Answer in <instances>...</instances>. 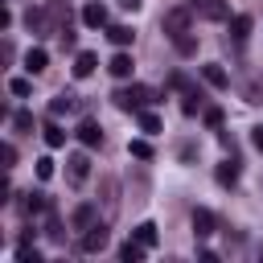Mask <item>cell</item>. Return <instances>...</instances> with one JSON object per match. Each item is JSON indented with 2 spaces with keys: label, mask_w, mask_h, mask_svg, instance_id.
I'll use <instances>...</instances> for the list:
<instances>
[{
  "label": "cell",
  "mask_w": 263,
  "mask_h": 263,
  "mask_svg": "<svg viewBox=\"0 0 263 263\" xmlns=\"http://www.w3.org/2000/svg\"><path fill=\"white\" fill-rule=\"evenodd\" d=\"M111 99H115V107H123V111H144V107L152 103V90H148V86H123V90H115Z\"/></svg>",
  "instance_id": "obj_1"
},
{
  "label": "cell",
  "mask_w": 263,
  "mask_h": 263,
  "mask_svg": "<svg viewBox=\"0 0 263 263\" xmlns=\"http://www.w3.org/2000/svg\"><path fill=\"white\" fill-rule=\"evenodd\" d=\"M66 177H70V185H82V181L90 177V156H86V152L66 156Z\"/></svg>",
  "instance_id": "obj_2"
},
{
  "label": "cell",
  "mask_w": 263,
  "mask_h": 263,
  "mask_svg": "<svg viewBox=\"0 0 263 263\" xmlns=\"http://www.w3.org/2000/svg\"><path fill=\"white\" fill-rule=\"evenodd\" d=\"M164 33H168L173 41L189 33V16H185V8H173V12H164Z\"/></svg>",
  "instance_id": "obj_3"
},
{
  "label": "cell",
  "mask_w": 263,
  "mask_h": 263,
  "mask_svg": "<svg viewBox=\"0 0 263 263\" xmlns=\"http://www.w3.org/2000/svg\"><path fill=\"white\" fill-rule=\"evenodd\" d=\"M103 247H107V226H103V222H95V226L82 234V251H86V255H95V251H103Z\"/></svg>",
  "instance_id": "obj_4"
},
{
  "label": "cell",
  "mask_w": 263,
  "mask_h": 263,
  "mask_svg": "<svg viewBox=\"0 0 263 263\" xmlns=\"http://www.w3.org/2000/svg\"><path fill=\"white\" fill-rule=\"evenodd\" d=\"M82 25H90V29H103V25H107V8H103L99 0H90V4L82 8Z\"/></svg>",
  "instance_id": "obj_5"
},
{
  "label": "cell",
  "mask_w": 263,
  "mask_h": 263,
  "mask_svg": "<svg viewBox=\"0 0 263 263\" xmlns=\"http://www.w3.org/2000/svg\"><path fill=\"white\" fill-rule=\"evenodd\" d=\"M201 78H205L210 86H218V90H226V86H230V78H226V70H222L218 62H205V66H201Z\"/></svg>",
  "instance_id": "obj_6"
},
{
  "label": "cell",
  "mask_w": 263,
  "mask_h": 263,
  "mask_svg": "<svg viewBox=\"0 0 263 263\" xmlns=\"http://www.w3.org/2000/svg\"><path fill=\"white\" fill-rule=\"evenodd\" d=\"M78 140H82L86 148H99V144H103V132H99V123H95V119H82V123H78Z\"/></svg>",
  "instance_id": "obj_7"
},
{
  "label": "cell",
  "mask_w": 263,
  "mask_h": 263,
  "mask_svg": "<svg viewBox=\"0 0 263 263\" xmlns=\"http://www.w3.org/2000/svg\"><path fill=\"white\" fill-rule=\"evenodd\" d=\"M45 66H49V53H45L41 45H33V49L25 53V70H29V74H41Z\"/></svg>",
  "instance_id": "obj_8"
},
{
  "label": "cell",
  "mask_w": 263,
  "mask_h": 263,
  "mask_svg": "<svg viewBox=\"0 0 263 263\" xmlns=\"http://www.w3.org/2000/svg\"><path fill=\"white\" fill-rule=\"evenodd\" d=\"M95 66H99V58H95L90 49H82V53L74 58V78H90V74H95Z\"/></svg>",
  "instance_id": "obj_9"
},
{
  "label": "cell",
  "mask_w": 263,
  "mask_h": 263,
  "mask_svg": "<svg viewBox=\"0 0 263 263\" xmlns=\"http://www.w3.org/2000/svg\"><path fill=\"white\" fill-rule=\"evenodd\" d=\"M107 70H111V78H132V53H115L111 62H107Z\"/></svg>",
  "instance_id": "obj_10"
},
{
  "label": "cell",
  "mask_w": 263,
  "mask_h": 263,
  "mask_svg": "<svg viewBox=\"0 0 263 263\" xmlns=\"http://www.w3.org/2000/svg\"><path fill=\"white\" fill-rule=\"evenodd\" d=\"M193 234L197 238H210L214 234V214L210 210H193Z\"/></svg>",
  "instance_id": "obj_11"
},
{
  "label": "cell",
  "mask_w": 263,
  "mask_h": 263,
  "mask_svg": "<svg viewBox=\"0 0 263 263\" xmlns=\"http://www.w3.org/2000/svg\"><path fill=\"white\" fill-rule=\"evenodd\" d=\"M193 8H201V16H210V21H226V4L222 0H193Z\"/></svg>",
  "instance_id": "obj_12"
},
{
  "label": "cell",
  "mask_w": 263,
  "mask_h": 263,
  "mask_svg": "<svg viewBox=\"0 0 263 263\" xmlns=\"http://www.w3.org/2000/svg\"><path fill=\"white\" fill-rule=\"evenodd\" d=\"M214 177H218V185H234V181H238V164H234V160H222V164L214 168Z\"/></svg>",
  "instance_id": "obj_13"
},
{
  "label": "cell",
  "mask_w": 263,
  "mask_h": 263,
  "mask_svg": "<svg viewBox=\"0 0 263 263\" xmlns=\"http://www.w3.org/2000/svg\"><path fill=\"white\" fill-rule=\"evenodd\" d=\"M156 238H160V234H156V222H140V226H136V242H140V247H156Z\"/></svg>",
  "instance_id": "obj_14"
},
{
  "label": "cell",
  "mask_w": 263,
  "mask_h": 263,
  "mask_svg": "<svg viewBox=\"0 0 263 263\" xmlns=\"http://www.w3.org/2000/svg\"><path fill=\"white\" fill-rule=\"evenodd\" d=\"M144 251H148V247H140L136 238H127V242L119 247V259H123V263H140V259H144Z\"/></svg>",
  "instance_id": "obj_15"
},
{
  "label": "cell",
  "mask_w": 263,
  "mask_h": 263,
  "mask_svg": "<svg viewBox=\"0 0 263 263\" xmlns=\"http://www.w3.org/2000/svg\"><path fill=\"white\" fill-rule=\"evenodd\" d=\"M74 226H78V230H90V226H95V205H90V201L74 210Z\"/></svg>",
  "instance_id": "obj_16"
},
{
  "label": "cell",
  "mask_w": 263,
  "mask_h": 263,
  "mask_svg": "<svg viewBox=\"0 0 263 263\" xmlns=\"http://www.w3.org/2000/svg\"><path fill=\"white\" fill-rule=\"evenodd\" d=\"M107 37H111V41L123 49V45H132V37H136V33H132L127 25H111V29H107Z\"/></svg>",
  "instance_id": "obj_17"
},
{
  "label": "cell",
  "mask_w": 263,
  "mask_h": 263,
  "mask_svg": "<svg viewBox=\"0 0 263 263\" xmlns=\"http://www.w3.org/2000/svg\"><path fill=\"white\" fill-rule=\"evenodd\" d=\"M230 29H234V37H238V41H242V37H247V33H251V16H247V12H238V16H234V21H230Z\"/></svg>",
  "instance_id": "obj_18"
},
{
  "label": "cell",
  "mask_w": 263,
  "mask_h": 263,
  "mask_svg": "<svg viewBox=\"0 0 263 263\" xmlns=\"http://www.w3.org/2000/svg\"><path fill=\"white\" fill-rule=\"evenodd\" d=\"M45 144H49V148H62V144H66V132H62L58 123H49V127H45Z\"/></svg>",
  "instance_id": "obj_19"
},
{
  "label": "cell",
  "mask_w": 263,
  "mask_h": 263,
  "mask_svg": "<svg viewBox=\"0 0 263 263\" xmlns=\"http://www.w3.org/2000/svg\"><path fill=\"white\" fill-rule=\"evenodd\" d=\"M127 152H132L136 160H148V156H152V144H148V140H132V144H127Z\"/></svg>",
  "instance_id": "obj_20"
},
{
  "label": "cell",
  "mask_w": 263,
  "mask_h": 263,
  "mask_svg": "<svg viewBox=\"0 0 263 263\" xmlns=\"http://www.w3.org/2000/svg\"><path fill=\"white\" fill-rule=\"evenodd\" d=\"M8 90H12L16 99H25V95H29L33 86H29V78H8Z\"/></svg>",
  "instance_id": "obj_21"
},
{
  "label": "cell",
  "mask_w": 263,
  "mask_h": 263,
  "mask_svg": "<svg viewBox=\"0 0 263 263\" xmlns=\"http://www.w3.org/2000/svg\"><path fill=\"white\" fill-rule=\"evenodd\" d=\"M70 107H74V99H70V95H58V99L49 103V115H62V111H70Z\"/></svg>",
  "instance_id": "obj_22"
},
{
  "label": "cell",
  "mask_w": 263,
  "mask_h": 263,
  "mask_svg": "<svg viewBox=\"0 0 263 263\" xmlns=\"http://www.w3.org/2000/svg\"><path fill=\"white\" fill-rule=\"evenodd\" d=\"M12 127H16V132H33V115H29V111H16V115H12Z\"/></svg>",
  "instance_id": "obj_23"
},
{
  "label": "cell",
  "mask_w": 263,
  "mask_h": 263,
  "mask_svg": "<svg viewBox=\"0 0 263 263\" xmlns=\"http://www.w3.org/2000/svg\"><path fill=\"white\" fill-rule=\"evenodd\" d=\"M140 127H144V132L152 136V132H160V119H156L152 111H140Z\"/></svg>",
  "instance_id": "obj_24"
},
{
  "label": "cell",
  "mask_w": 263,
  "mask_h": 263,
  "mask_svg": "<svg viewBox=\"0 0 263 263\" xmlns=\"http://www.w3.org/2000/svg\"><path fill=\"white\" fill-rule=\"evenodd\" d=\"M173 45H177V53H185V58H189V53H193V49H197V41H193V37H189V33H185V37H177V41H173Z\"/></svg>",
  "instance_id": "obj_25"
},
{
  "label": "cell",
  "mask_w": 263,
  "mask_h": 263,
  "mask_svg": "<svg viewBox=\"0 0 263 263\" xmlns=\"http://www.w3.org/2000/svg\"><path fill=\"white\" fill-rule=\"evenodd\" d=\"M16 259H21V263H37L41 251H37V247H16Z\"/></svg>",
  "instance_id": "obj_26"
},
{
  "label": "cell",
  "mask_w": 263,
  "mask_h": 263,
  "mask_svg": "<svg viewBox=\"0 0 263 263\" xmlns=\"http://www.w3.org/2000/svg\"><path fill=\"white\" fill-rule=\"evenodd\" d=\"M37 177H41V181H49V177H53V160H49V156H41V160H37Z\"/></svg>",
  "instance_id": "obj_27"
},
{
  "label": "cell",
  "mask_w": 263,
  "mask_h": 263,
  "mask_svg": "<svg viewBox=\"0 0 263 263\" xmlns=\"http://www.w3.org/2000/svg\"><path fill=\"white\" fill-rule=\"evenodd\" d=\"M205 123H210V127H218V123H222V111H218V107H210V111H205Z\"/></svg>",
  "instance_id": "obj_28"
},
{
  "label": "cell",
  "mask_w": 263,
  "mask_h": 263,
  "mask_svg": "<svg viewBox=\"0 0 263 263\" xmlns=\"http://www.w3.org/2000/svg\"><path fill=\"white\" fill-rule=\"evenodd\" d=\"M4 164H8V168L16 164V148H12V144H4Z\"/></svg>",
  "instance_id": "obj_29"
},
{
  "label": "cell",
  "mask_w": 263,
  "mask_h": 263,
  "mask_svg": "<svg viewBox=\"0 0 263 263\" xmlns=\"http://www.w3.org/2000/svg\"><path fill=\"white\" fill-rule=\"evenodd\" d=\"M251 140H255V148H259V152H263V123H259V127H255V132H251Z\"/></svg>",
  "instance_id": "obj_30"
},
{
  "label": "cell",
  "mask_w": 263,
  "mask_h": 263,
  "mask_svg": "<svg viewBox=\"0 0 263 263\" xmlns=\"http://www.w3.org/2000/svg\"><path fill=\"white\" fill-rule=\"evenodd\" d=\"M119 4H123V8H136V4H140V0H119Z\"/></svg>",
  "instance_id": "obj_31"
}]
</instances>
